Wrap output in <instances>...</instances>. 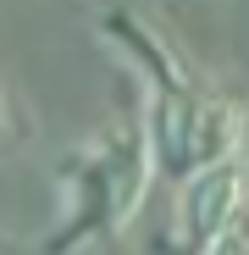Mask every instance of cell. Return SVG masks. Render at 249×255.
<instances>
[{
    "instance_id": "1",
    "label": "cell",
    "mask_w": 249,
    "mask_h": 255,
    "mask_svg": "<svg viewBox=\"0 0 249 255\" xmlns=\"http://www.w3.org/2000/svg\"><path fill=\"white\" fill-rule=\"evenodd\" d=\"M150 139L144 128H111L105 139L83 144L61 161V250L116 233L133 217V205L150 183Z\"/></svg>"
},
{
    "instance_id": "4",
    "label": "cell",
    "mask_w": 249,
    "mask_h": 255,
    "mask_svg": "<svg viewBox=\"0 0 249 255\" xmlns=\"http://www.w3.org/2000/svg\"><path fill=\"white\" fill-rule=\"evenodd\" d=\"M199 255H249V239H244L238 228H227V233H216L211 244H205Z\"/></svg>"
},
{
    "instance_id": "2",
    "label": "cell",
    "mask_w": 249,
    "mask_h": 255,
    "mask_svg": "<svg viewBox=\"0 0 249 255\" xmlns=\"http://www.w3.org/2000/svg\"><path fill=\"white\" fill-rule=\"evenodd\" d=\"M144 139H150V161L161 166V172L188 183L194 172L238 155L244 111L233 100L211 95V89H199V83L177 78L166 61H155V100H150Z\"/></svg>"
},
{
    "instance_id": "3",
    "label": "cell",
    "mask_w": 249,
    "mask_h": 255,
    "mask_svg": "<svg viewBox=\"0 0 249 255\" xmlns=\"http://www.w3.org/2000/svg\"><path fill=\"white\" fill-rule=\"evenodd\" d=\"M249 200V166L233 155V161H216L194 172L183 183V200H177V222H183V239H194L199 250L211 244L216 233L238 228V211Z\"/></svg>"
}]
</instances>
